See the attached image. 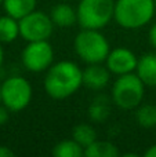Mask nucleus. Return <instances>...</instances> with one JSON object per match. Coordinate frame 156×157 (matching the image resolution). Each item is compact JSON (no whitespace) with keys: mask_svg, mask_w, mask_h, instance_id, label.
<instances>
[{"mask_svg":"<svg viewBox=\"0 0 156 157\" xmlns=\"http://www.w3.org/2000/svg\"><path fill=\"white\" fill-rule=\"evenodd\" d=\"M155 7H156V0H155Z\"/></svg>","mask_w":156,"mask_h":157,"instance_id":"27","label":"nucleus"},{"mask_svg":"<svg viewBox=\"0 0 156 157\" xmlns=\"http://www.w3.org/2000/svg\"><path fill=\"white\" fill-rule=\"evenodd\" d=\"M73 48L77 57L86 63L105 62L111 51L109 41L99 29H83L73 40Z\"/></svg>","mask_w":156,"mask_h":157,"instance_id":"3","label":"nucleus"},{"mask_svg":"<svg viewBox=\"0 0 156 157\" xmlns=\"http://www.w3.org/2000/svg\"><path fill=\"white\" fill-rule=\"evenodd\" d=\"M115 15V0H80L77 22L83 29L105 28Z\"/></svg>","mask_w":156,"mask_h":157,"instance_id":"5","label":"nucleus"},{"mask_svg":"<svg viewBox=\"0 0 156 157\" xmlns=\"http://www.w3.org/2000/svg\"><path fill=\"white\" fill-rule=\"evenodd\" d=\"M18 21H19V36L26 41L49 40L55 28L50 14H44L43 11H37V10L22 17Z\"/></svg>","mask_w":156,"mask_h":157,"instance_id":"7","label":"nucleus"},{"mask_svg":"<svg viewBox=\"0 0 156 157\" xmlns=\"http://www.w3.org/2000/svg\"><path fill=\"white\" fill-rule=\"evenodd\" d=\"M53 22L58 28H72L77 22V10L66 3L55 4L50 11Z\"/></svg>","mask_w":156,"mask_h":157,"instance_id":"12","label":"nucleus"},{"mask_svg":"<svg viewBox=\"0 0 156 157\" xmlns=\"http://www.w3.org/2000/svg\"><path fill=\"white\" fill-rule=\"evenodd\" d=\"M37 0H3V8L6 14L21 19L22 17L36 10Z\"/></svg>","mask_w":156,"mask_h":157,"instance_id":"14","label":"nucleus"},{"mask_svg":"<svg viewBox=\"0 0 156 157\" xmlns=\"http://www.w3.org/2000/svg\"><path fill=\"white\" fill-rule=\"evenodd\" d=\"M135 120L142 128L156 127V105L154 103H141L135 110Z\"/></svg>","mask_w":156,"mask_h":157,"instance_id":"19","label":"nucleus"},{"mask_svg":"<svg viewBox=\"0 0 156 157\" xmlns=\"http://www.w3.org/2000/svg\"><path fill=\"white\" fill-rule=\"evenodd\" d=\"M22 65L33 73L44 72L54 62V50L49 40L28 41L21 54Z\"/></svg>","mask_w":156,"mask_h":157,"instance_id":"8","label":"nucleus"},{"mask_svg":"<svg viewBox=\"0 0 156 157\" xmlns=\"http://www.w3.org/2000/svg\"><path fill=\"white\" fill-rule=\"evenodd\" d=\"M145 95V84L135 72L118 76L112 86V102L123 110L137 109L142 103Z\"/></svg>","mask_w":156,"mask_h":157,"instance_id":"4","label":"nucleus"},{"mask_svg":"<svg viewBox=\"0 0 156 157\" xmlns=\"http://www.w3.org/2000/svg\"><path fill=\"white\" fill-rule=\"evenodd\" d=\"M0 103H2V84H0Z\"/></svg>","mask_w":156,"mask_h":157,"instance_id":"25","label":"nucleus"},{"mask_svg":"<svg viewBox=\"0 0 156 157\" xmlns=\"http://www.w3.org/2000/svg\"><path fill=\"white\" fill-rule=\"evenodd\" d=\"M155 11V0H116L113 19L123 29L134 30L148 25Z\"/></svg>","mask_w":156,"mask_h":157,"instance_id":"2","label":"nucleus"},{"mask_svg":"<svg viewBox=\"0 0 156 157\" xmlns=\"http://www.w3.org/2000/svg\"><path fill=\"white\" fill-rule=\"evenodd\" d=\"M135 73L148 87H156V52H148L138 58Z\"/></svg>","mask_w":156,"mask_h":157,"instance_id":"11","label":"nucleus"},{"mask_svg":"<svg viewBox=\"0 0 156 157\" xmlns=\"http://www.w3.org/2000/svg\"><path fill=\"white\" fill-rule=\"evenodd\" d=\"M3 61H4V51H3L2 43H0V69H2V66H3Z\"/></svg>","mask_w":156,"mask_h":157,"instance_id":"24","label":"nucleus"},{"mask_svg":"<svg viewBox=\"0 0 156 157\" xmlns=\"http://www.w3.org/2000/svg\"><path fill=\"white\" fill-rule=\"evenodd\" d=\"M17 37H19V21L8 14L0 17V43H13Z\"/></svg>","mask_w":156,"mask_h":157,"instance_id":"15","label":"nucleus"},{"mask_svg":"<svg viewBox=\"0 0 156 157\" xmlns=\"http://www.w3.org/2000/svg\"><path fill=\"white\" fill-rule=\"evenodd\" d=\"M145 156L146 157H156V144L152 145L151 147H149L148 150L145 152Z\"/></svg>","mask_w":156,"mask_h":157,"instance_id":"23","label":"nucleus"},{"mask_svg":"<svg viewBox=\"0 0 156 157\" xmlns=\"http://www.w3.org/2000/svg\"><path fill=\"white\" fill-rule=\"evenodd\" d=\"M72 138L86 149L94 141H97V131L91 124L80 123V124L75 125L73 130H72Z\"/></svg>","mask_w":156,"mask_h":157,"instance_id":"18","label":"nucleus"},{"mask_svg":"<svg viewBox=\"0 0 156 157\" xmlns=\"http://www.w3.org/2000/svg\"><path fill=\"white\" fill-rule=\"evenodd\" d=\"M51 155L55 157H82L84 156V147L77 144L73 138L62 139L54 145Z\"/></svg>","mask_w":156,"mask_h":157,"instance_id":"17","label":"nucleus"},{"mask_svg":"<svg viewBox=\"0 0 156 157\" xmlns=\"http://www.w3.org/2000/svg\"><path fill=\"white\" fill-rule=\"evenodd\" d=\"M148 39H149V43H151V46L156 50V24L152 25L151 29H149V32H148Z\"/></svg>","mask_w":156,"mask_h":157,"instance_id":"21","label":"nucleus"},{"mask_svg":"<svg viewBox=\"0 0 156 157\" xmlns=\"http://www.w3.org/2000/svg\"><path fill=\"white\" fill-rule=\"evenodd\" d=\"M138 58L130 48L126 47H116L111 50L105 59V65L109 69V72L116 76L133 73L137 69Z\"/></svg>","mask_w":156,"mask_h":157,"instance_id":"9","label":"nucleus"},{"mask_svg":"<svg viewBox=\"0 0 156 157\" xmlns=\"http://www.w3.org/2000/svg\"><path fill=\"white\" fill-rule=\"evenodd\" d=\"M10 113H11V112L8 110V109L6 108L3 103H0V127H2V125H4L8 121V119H10Z\"/></svg>","mask_w":156,"mask_h":157,"instance_id":"20","label":"nucleus"},{"mask_svg":"<svg viewBox=\"0 0 156 157\" xmlns=\"http://www.w3.org/2000/svg\"><path fill=\"white\" fill-rule=\"evenodd\" d=\"M88 119L93 123H104L111 116V99L104 94H99L91 101L87 109Z\"/></svg>","mask_w":156,"mask_h":157,"instance_id":"13","label":"nucleus"},{"mask_svg":"<svg viewBox=\"0 0 156 157\" xmlns=\"http://www.w3.org/2000/svg\"><path fill=\"white\" fill-rule=\"evenodd\" d=\"M111 72L107 65L102 63H88L87 68L83 69V86L93 91H101L109 84Z\"/></svg>","mask_w":156,"mask_h":157,"instance_id":"10","label":"nucleus"},{"mask_svg":"<svg viewBox=\"0 0 156 157\" xmlns=\"http://www.w3.org/2000/svg\"><path fill=\"white\" fill-rule=\"evenodd\" d=\"M15 153L8 146H0V157H13Z\"/></svg>","mask_w":156,"mask_h":157,"instance_id":"22","label":"nucleus"},{"mask_svg":"<svg viewBox=\"0 0 156 157\" xmlns=\"http://www.w3.org/2000/svg\"><path fill=\"white\" fill-rule=\"evenodd\" d=\"M32 86L22 76H11L2 83V103L11 113L28 108L32 101Z\"/></svg>","mask_w":156,"mask_h":157,"instance_id":"6","label":"nucleus"},{"mask_svg":"<svg viewBox=\"0 0 156 157\" xmlns=\"http://www.w3.org/2000/svg\"><path fill=\"white\" fill-rule=\"evenodd\" d=\"M0 4H3V0H0Z\"/></svg>","mask_w":156,"mask_h":157,"instance_id":"26","label":"nucleus"},{"mask_svg":"<svg viewBox=\"0 0 156 157\" xmlns=\"http://www.w3.org/2000/svg\"><path fill=\"white\" fill-rule=\"evenodd\" d=\"M120 155L118 146L109 141L97 139L90 146L84 149V156L87 157H118Z\"/></svg>","mask_w":156,"mask_h":157,"instance_id":"16","label":"nucleus"},{"mask_svg":"<svg viewBox=\"0 0 156 157\" xmlns=\"http://www.w3.org/2000/svg\"><path fill=\"white\" fill-rule=\"evenodd\" d=\"M44 91L53 99H66L83 86V71L72 61L55 62L46 71Z\"/></svg>","mask_w":156,"mask_h":157,"instance_id":"1","label":"nucleus"}]
</instances>
